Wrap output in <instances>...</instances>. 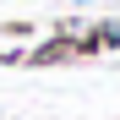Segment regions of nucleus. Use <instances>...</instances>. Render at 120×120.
Listing matches in <instances>:
<instances>
[{"mask_svg": "<svg viewBox=\"0 0 120 120\" xmlns=\"http://www.w3.org/2000/svg\"><path fill=\"white\" fill-rule=\"evenodd\" d=\"M27 44H33V27L27 22H6L0 27V60H22Z\"/></svg>", "mask_w": 120, "mask_h": 120, "instance_id": "nucleus-1", "label": "nucleus"}, {"mask_svg": "<svg viewBox=\"0 0 120 120\" xmlns=\"http://www.w3.org/2000/svg\"><path fill=\"white\" fill-rule=\"evenodd\" d=\"M93 49L98 55H115L120 49V22H93Z\"/></svg>", "mask_w": 120, "mask_h": 120, "instance_id": "nucleus-2", "label": "nucleus"}, {"mask_svg": "<svg viewBox=\"0 0 120 120\" xmlns=\"http://www.w3.org/2000/svg\"><path fill=\"white\" fill-rule=\"evenodd\" d=\"M76 6H87V0H76Z\"/></svg>", "mask_w": 120, "mask_h": 120, "instance_id": "nucleus-3", "label": "nucleus"}]
</instances>
